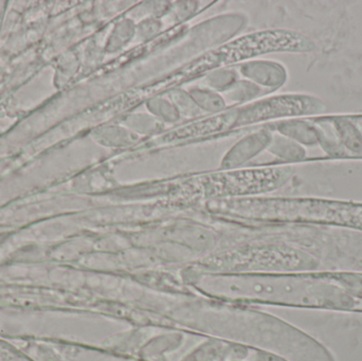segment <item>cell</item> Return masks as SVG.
I'll list each match as a JSON object with an SVG mask.
<instances>
[{"instance_id":"obj_1","label":"cell","mask_w":362,"mask_h":361,"mask_svg":"<svg viewBox=\"0 0 362 361\" xmlns=\"http://www.w3.org/2000/svg\"><path fill=\"white\" fill-rule=\"evenodd\" d=\"M285 216L297 222L362 231V203L322 199L287 201Z\"/></svg>"}]
</instances>
